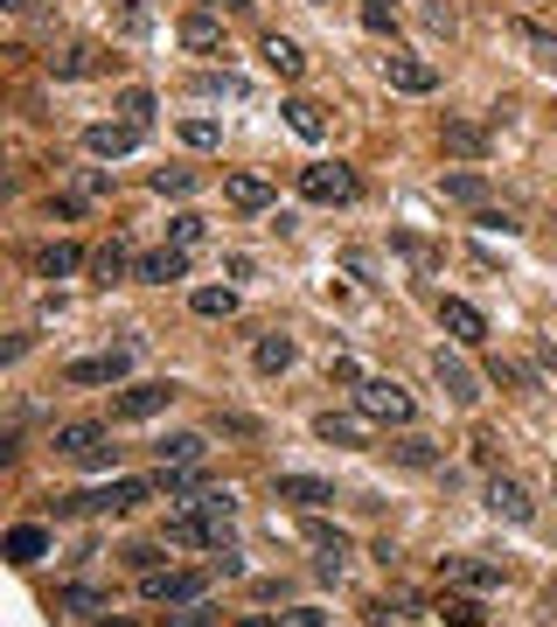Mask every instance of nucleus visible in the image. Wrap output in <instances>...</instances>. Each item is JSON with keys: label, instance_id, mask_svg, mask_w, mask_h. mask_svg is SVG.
Returning <instances> with one entry per match:
<instances>
[{"label": "nucleus", "instance_id": "42", "mask_svg": "<svg viewBox=\"0 0 557 627\" xmlns=\"http://www.w3.org/2000/svg\"><path fill=\"white\" fill-rule=\"evenodd\" d=\"M356 14L370 35H397V0H356Z\"/></svg>", "mask_w": 557, "mask_h": 627}, {"label": "nucleus", "instance_id": "27", "mask_svg": "<svg viewBox=\"0 0 557 627\" xmlns=\"http://www.w3.org/2000/svg\"><path fill=\"white\" fill-rule=\"evenodd\" d=\"M98 70H105V56L91 49V43H70L63 56H49V78H56V84H77V78H98Z\"/></svg>", "mask_w": 557, "mask_h": 627}, {"label": "nucleus", "instance_id": "55", "mask_svg": "<svg viewBox=\"0 0 557 627\" xmlns=\"http://www.w3.org/2000/svg\"><path fill=\"white\" fill-rule=\"evenodd\" d=\"M49 217H63V223L84 217V196H49Z\"/></svg>", "mask_w": 557, "mask_h": 627}, {"label": "nucleus", "instance_id": "36", "mask_svg": "<svg viewBox=\"0 0 557 627\" xmlns=\"http://www.w3.org/2000/svg\"><path fill=\"white\" fill-rule=\"evenodd\" d=\"M188 307H196L202 321H230V314H237V287H196V293H188Z\"/></svg>", "mask_w": 557, "mask_h": 627}, {"label": "nucleus", "instance_id": "20", "mask_svg": "<svg viewBox=\"0 0 557 627\" xmlns=\"http://www.w3.org/2000/svg\"><path fill=\"white\" fill-rule=\"evenodd\" d=\"M175 35H182V49L209 56V49H223V14H209V8H188L182 22H175Z\"/></svg>", "mask_w": 557, "mask_h": 627}, {"label": "nucleus", "instance_id": "47", "mask_svg": "<svg viewBox=\"0 0 557 627\" xmlns=\"http://www.w3.org/2000/svg\"><path fill=\"white\" fill-rule=\"evenodd\" d=\"M217 432H230V440H252L258 418H252V411H217Z\"/></svg>", "mask_w": 557, "mask_h": 627}, {"label": "nucleus", "instance_id": "28", "mask_svg": "<svg viewBox=\"0 0 557 627\" xmlns=\"http://www.w3.org/2000/svg\"><path fill=\"white\" fill-rule=\"evenodd\" d=\"M439 147L460 154V161H488V132L474 119H446V126H439Z\"/></svg>", "mask_w": 557, "mask_h": 627}, {"label": "nucleus", "instance_id": "37", "mask_svg": "<svg viewBox=\"0 0 557 627\" xmlns=\"http://www.w3.org/2000/svg\"><path fill=\"white\" fill-rule=\"evenodd\" d=\"M418 614V600L411 593H391V600H370L362 606V627H391V620H411Z\"/></svg>", "mask_w": 557, "mask_h": 627}, {"label": "nucleus", "instance_id": "51", "mask_svg": "<svg viewBox=\"0 0 557 627\" xmlns=\"http://www.w3.org/2000/svg\"><path fill=\"white\" fill-rule=\"evenodd\" d=\"M279 627H328V614H321V606H286Z\"/></svg>", "mask_w": 557, "mask_h": 627}, {"label": "nucleus", "instance_id": "10", "mask_svg": "<svg viewBox=\"0 0 557 627\" xmlns=\"http://www.w3.org/2000/svg\"><path fill=\"white\" fill-rule=\"evenodd\" d=\"M140 140H147V126H132V119H98V126H84V154H98V161H119V154H132Z\"/></svg>", "mask_w": 557, "mask_h": 627}, {"label": "nucleus", "instance_id": "52", "mask_svg": "<svg viewBox=\"0 0 557 627\" xmlns=\"http://www.w3.org/2000/svg\"><path fill=\"white\" fill-rule=\"evenodd\" d=\"M328 376H335V384H349V391H356V384H362V376H370V370H362L356 356H335V363H328Z\"/></svg>", "mask_w": 557, "mask_h": 627}, {"label": "nucleus", "instance_id": "45", "mask_svg": "<svg viewBox=\"0 0 557 627\" xmlns=\"http://www.w3.org/2000/svg\"><path fill=\"white\" fill-rule=\"evenodd\" d=\"M488 376H495V384H515V391H536V370L509 363V356H495V363H488Z\"/></svg>", "mask_w": 557, "mask_h": 627}, {"label": "nucleus", "instance_id": "49", "mask_svg": "<svg viewBox=\"0 0 557 627\" xmlns=\"http://www.w3.org/2000/svg\"><path fill=\"white\" fill-rule=\"evenodd\" d=\"M341 265H349V272L362 279V287H376V258L362 252V244H349V252H341Z\"/></svg>", "mask_w": 557, "mask_h": 627}, {"label": "nucleus", "instance_id": "4", "mask_svg": "<svg viewBox=\"0 0 557 627\" xmlns=\"http://www.w3.org/2000/svg\"><path fill=\"white\" fill-rule=\"evenodd\" d=\"M209 565L202 572H175V565H161V572H140V600L147 606H196V600H209Z\"/></svg>", "mask_w": 557, "mask_h": 627}, {"label": "nucleus", "instance_id": "11", "mask_svg": "<svg viewBox=\"0 0 557 627\" xmlns=\"http://www.w3.org/2000/svg\"><path fill=\"white\" fill-rule=\"evenodd\" d=\"M161 537H167V544H182V550H223V530L209 523V516H202L196 502H188V509H175V516H167V530H161Z\"/></svg>", "mask_w": 557, "mask_h": 627}, {"label": "nucleus", "instance_id": "54", "mask_svg": "<svg viewBox=\"0 0 557 627\" xmlns=\"http://www.w3.org/2000/svg\"><path fill=\"white\" fill-rule=\"evenodd\" d=\"M209 572H217V579H237L244 558H237V550H217V558H209Z\"/></svg>", "mask_w": 557, "mask_h": 627}, {"label": "nucleus", "instance_id": "56", "mask_svg": "<svg viewBox=\"0 0 557 627\" xmlns=\"http://www.w3.org/2000/svg\"><path fill=\"white\" fill-rule=\"evenodd\" d=\"M77 182H84V196H105V188H112V175H105V167H84Z\"/></svg>", "mask_w": 557, "mask_h": 627}, {"label": "nucleus", "instance_id": "39", "mask_svg": "<svg viewBox=\"0 0 557 627\" xmlns=\"http://www.w3.org/2000/svg\"><path fill=\"white\" fill-rule=\"evenodd\" d=\"M182 147H196V154H209V147H223V119H209V112H196V119H182Z\"/></svg>", "mask_w": 557, "mask_h": 627}, {"label": "nucleus", "instance_id": "17", "mask_svg": "<svg viewBox=\"0 0 557 627\" xmlns=\"http://www.w3.org/2000/svg\"><path fill=\"white\" fill-rule=\"evenodd\" d=\"M293 363H300V341H293V335L265 328V335L252 341V370H258V376H286Z\"/></svg>", "mask_w": 557, "mask_h": 627}, {"label": "nucleus", "instance_id": "24", "mask_svg": "<svg viewBox=\"0 0 557 627\" xmlns=\"http://www.w3.org/2000/svg\"><path fill=\"white\" fill-rule=\"evenodd\" d=\"M43 558H49V523H14L8 530V565L28 572V565H43Z\"/></svg>", "mask_w": 557, "mask_h": 627}, {"label": "nucleus", "instance_id": "33", "mask_svg": "<svg viewBox=\"0 0 557 627\" xmlns=\"http://www.w3.org/2000/svg\"><path fill=\"white\" fill-rule=\"evenodd\" d=\"M112 35H119V43H147V35H153V8H147V0H119Z\"/></svg>", "mask_w": 557, "mask_h": 627}, {"label": "nucleus", "instance_id": "6", "mask_svg": "<svg viewBox=\"0 0 557 627\" xmlns=\"http://www.w3.org/2000/svg\"><path fill=\"white\" fill-rule=\"evenodd\" d=\"M132 356H140V341H119V349H105V356H77V363H63V384H70V391L119 384V376L132 370Z\"/></svg>", "mask_w": 557, "mask_h": 627}, {"label": "nucleus", "instance_id": "60", "mask_svg": "<svg viewBox=\"0 0 557 627\" xmlns=\"http://www.w3.org/2000/svg\"><path fill=\"white\" fill-rule=\"evenodd\" d=\"M237 627H279V620H265V614H244V620H237Z\"/></svg>", "mask_w": 557, "mask_h": 627}, {"label": "nucleus", "instance_id": "5", "mask_svg": "<svg viewBox=\"0 0 557 627\" xmlns=\"http://www.w3.org/2000/svg\"><path fill=\"white\" fill-rule=\"evenodd\" d=\"M300 196L341 209V202L362 196V175H356V167H341V161H314V167H300Z\"/></svg>", "mask_w": 557, "mask_h": 627}, {"label": "nucleus", "instance_id": "62", "mask_svg": "<svg viewBox=\"0 0 557 627\" xmlns=\"http://www.w3.org/2000/svg\"><path fill=\"white\" fill-rule=\"evenodd\" d=\"M314 8H328V0H314Z\"/></svg>", "mask_w": 557, "mask_h": 627}, {"label": "nucleus", "instance_id": "9", "mask_svg": "<svg viewBox=\"0 0 557 627\" xmlns=\"http://www.w3.org/2000/svg\"><path fill=\"white\" fill-rule=\"evenodd\" d=\"M175 397H182L175 384H126L119 397H112V418H119V426H140V418H161Z\"/></svg>", "mask_w": 557, "mask_h": 627}, {"label": "nucleus", "instance_id": "50", "mask_svg": "<svg viewBox=\"0 0 557 627\" xmlns=\"http://www.w3.org/2000/svg\"><path fill=\"white\" fill-rule=\"evenodd\" d=\"M474 461H481V467H495V461H502V440H495L488 426H474Z\"/></svg>", "mask_w": 557, "mask_h": 627}, {"label": "nucleus", "instance_id": "34", "mask_svg": "<svg viewBox=\"0 0 557 627\" xmlns=\"http://www.w3.org/2000/svg\"><path fill=\"white\" fill-rule=\"evenodd\" d=\"M28 265H35L43 279H70L77 265H84V252H77V244H43V252H35Z\"/></svg>", "mask_w": 557, "mask_h": 627}, {"label": "nucleus", "instance_id": "7", "mask_svg": "<svg viewBox=\"0 0 557 627\" xmlns=\"http://www.w3.org/2000/svg\"><path fill=\"white\" fill-rule=\"evenodd\" d=\"M383 84L405 91V98H432V91H439V63H426V56H411V49H391V56H383Z\"/></svg>", "mask_w": 557, "mask_h": 627}, {"label": "nucleus", "instance_id": "8", "mask_svg": "<svg viewBox=\"0 0 557 627\" xmlns=\"http://www.w3.org/2000/svg\"><path fill=\"white\" fill-rule=\"evenodd\" d=\"M439 328H446L460 349H488V314L460 293H439Z\"/></svg>", "mask_w": 557, "mask_h": 627}, {"label": "nucleus", "instance_id": "61", "mask_svg": "<svg viewBox=\"0 0 557 627\" xmlns=\"http://www.w3.org/2000/svg\"><path fill=\"white\" fill-rule=\"evenodd\" d=\"M550 606H557V585H550Z\"/></svg>", "mask_w": 557, "mask_h": 627}, {"label": "nucleus", "instance_id": "19", "mask_svg": "<svg viewBox=\"0 0 557 627\" xmlns=\"http://www.w3.org/2000/svg\"><path fill=\"white\" fill-rule=\"evenodd\" d=\"M56 614L98 620V614H112V593H105V585H91V579H70V585H56Z\"/></svg>", "mask_w": 557, "mask_h": 627}, {"label": "nucleus", "instance_id": "12", "mask_svg": "<svg viewBox=\"0 0 557 627\" xmlns=\"http://www.w3.org/2000/svg\"><path fill=\"white\" fill-rule=\"evenodd\" d=\"M488 509H495L502 523H515V530L536 523V502H530V488L515 481V474H495V481H488Z\"/></svg>", "mask_w": 557, "mask_h": 627}, {"label": "nucleus", "instance_id": "25", "mask_svg": "<svg viewBox=\"0 0 557 627\" xmlns=\"http://www.w3.org/2000/svg\"><path fill=\"white\" fill-rule=\"evenodd\" d=\"M223 202L244 209V217H258V209H272V182L265 175H223Z\"/></svg>", "mask_w": 557, "mask_h": 627}, {"label": "nucleus", "instance_id": "13", "mask_svg": "<svg viewBox=\"0 0 557 627\" xmlns=\"http://www.w3.org/2000/svg\"><path fill=\"white\" fill-rule=\"evenodd\" d=\"M432 376H439V391H446L453 405H481V376L460 363L453 349H432Z\"/></svg>", "mask_w": 557, "mask_h": 627}, {"label": "nucleus", "instance_id": "46", "mask_svg": "<svg viewBox=\"0 0 557 627\" xmlns=\"http://www.w3.org/2000/svg\"><path fill=\"white\" fill-rule=\"evenodd\" d=\"M391 244L418 265V272H432V265H439V258H432V244H426V237H411V231H391Z\"/></svg>", "mask_w": 557, "mask_h": 627}, {"label": "nucleus", "instance_id": "3", "mask_svg": "<svg viewBox=\"0 0 557 627\" xmlns=\"http://www.w3.org/2000/svg\"><path fill=\"white\" fill-rule=\"evenodd\" d=\"M356 411L370 418V426H411V418H418L411 391L391 384V376H362V384H356Z\"/></svg>", "mask_w": 557, "mask_h": 627}, {"label": "nucleus", "instance_id": "53", "mask_svg": "<svg viewBox=\"0 0 557 627\" xmlns=\"http://www.w3.org/2000/svg\"><path fill=\"white\" fill-rule=\"evenodd\" d=\"M126 565H132V572H161V544H132Z\"/></svg>", "mask_w": 557, "mask_h": 627}, {"label": "nucleus", "instance_id": "31", "mask_svg": "<svg viewBox=\"0 0 557 627\" xmlns=\"http://www.w3.org/2000/svg\"><path fill=\"white\" fill-rule=\"evenodd\" d=\"M202 453H209L202 432H167V440L153 446V461H161V467H202Z\"/></svg>", "mask_w": 557, "mask_h": 627}, {"label": "nucleus", "instance_id": "35", "mask_svg": "<svg viewBox=\"0 0 557 627\" xmlns=\"http://www.w3.org/2000/svg\"><path fill=\"white\" fill-rule=\"evenodd\" d=\"M439 620H446V627H488V606L474 593H446V600H439Z\"/></svg>", "mask_w": 557, "mask_h": 627}, {"label": "nucleus", "instance_id": "18", "mask_svg": "<svg viewBox=\"0 0 557 627\" xmlns=\"http://www.w3.org/2000/svg\"><path fill=\"white\" fill-rule=\"evenodd\" d=\"M314 440H328V446H370V418H362V411H314Z\"/></svg>", "mask_w": 557, "mask_h": 627}, {"label": "nucleus", "instance_id": "30", "mask_svg": "<svg viewBox=\"0 0 557 627\" xmlns=\"http://www.w3.org/2000/svg\"><path fill=\"white\" fill-rule=\"evenodd\" d=\"M279 112H286V126H293L306 147H321V140H328V112H321L314 98H286Z\"/></svg>", "mask_w": 557, "mask_h": 627}, {"label": "nucleus", "instance_id": "58", "mask_svg": "<svg viewBox=\"0 0 557 627\" xmlns=\"http://www.w3.org/2000/svg\"><path fill=\"white\" fill-rule=\"evenodd\" d=\"M0 8H14V14H35V8H43V0H0Z\"/></svg>", "mask_w": 557, "mask_h": 627}, {"label": "nucleus", "instance_id": "23", "mask_svg": "<svg viewBox=\"0 0 557 627\" xmlns=\"http://www.w3.org/2000/svg\"><path fill=\"white\" fill-rule=\"evenodd\" d=\"M439 196L460 209H488V175L481 167H453V175H439Z\"/></svg>", "mask_w": 557, "mask_h": 627}, {"label": "nucleus", "instance_id": "44", "mask_svg": "<svg viewBox=\"0 0 557 627\" xmlns=\"http://www.w3.org/2000/svg\"><path fill=\"white\" fill-rule=\"evenodd\" d=\"M202 231H209V223L196 217V209H182V217L167 223V244H182V252H196V244H202Z\"/></svg>", "mask_w": 557, "mask_h": 627}, {"label": "nucleus", "instance_id": "48", "mask_svg": "<svg viewBox=\"0 0 557 627\" xmlns=\"http://www.w3.org/2000/svg\"><path fill=\"white\" fill-rule=\"evenodd\" d=\"M175 627H223V614L209 600H196V606H182V614H175Z\"/></svg>", "mask_w": 557, "mask_h": 627}, {"label": "nucleus", "instance_id": "16", "mask_svg": "<svg viewBox=\"0 0 557 627\" xmlns=\"http://www.w3.org/2000/svg\"><path fill=\"white\" fill-rule=\"evenodd\" d=\"M439 579L460 585V593H495V585H502V565H488V558H439Z\"/></svg>", "mask_w": 557, "mask_h": 627}, {"label": "nucleus", "instance_id": "1", "mask_svg": "<svg viewBox=\"0 0 557 627\" xmlns=\"http://www.w3.org/2000/svg\"><path fill=\"white\" fill-rule=\"evenodd\" d=\"M161 496V481L153 474H112L105 488H77V496H56L49 516H126V509H140Z\"/></svg>", "mask_w": 557, "mask_h": 627}, {"label": "nucleus", "instance_id": "21", "mask_svg": "<svg viewBox=\"0 0 557 627\" xmlns=\"http://www.w3.org/2000/svg\"><path fill=\"white\" fill-rule=\"evenodd\" d=\"M132 279H140V287H167V279H188V252H182V244H161V252H147L140 265H132Z\"/></svg>", "mask_w": 557, "mask_h": 627}, {"label": "nucleus", "instance_id": "43", "mask_svg": "<svg viewBox=\"0 0 557 627\" xmlns=\"http://www.w3.org/2000/svg\"><path fill=\"white\" fill-rule=\"evenodd\" d=\"M188 91H196V98H244V78H230V70H202Z\"/></svg>", "mask_w": 557, "mask_h": 627}, {"label": "nucleus", "instance_id": "29", "mask_svg": "<svg viewBox=\"0 0 557 627\" xmlns=\"http://www.w3.org/2000/svg\"><path fill=\"white\" fill-rule=\"evenodd\" d=\"M132 237H112V244H98V252H91V272H98V287H112V279H132Z\"/></svg>", "mask_w": 557, "mask_h": 627}, {"label": "nucleus", "instance_id": "26", "mask_svg": "<svg viewBox=\"0 0 557 627\" xmlns=\"http://www.w3.org/2000/svg\"><path fill=\"white\" fill-rule=\"evenodd\" d=\"M383 453H391V461H397V467H411V474H432V467H439V446L426 440V432H411V426H405V432H397V440H391V446H383Z\"/></svg>", "mask_w": 557, "mask_h": 627}, {"label": "nucleus", "instance_id": "38", "mask_svg": "<svg viewBox=\"0 0 557 627\" xmlns=\"http://www.w3.org/2000/svg\"><path fill=\"white\" fill-rule=\"evenodd\" d=\"M112 112L132 119V126H153V91H147V84H126L119 98H112Z\"/></svg>", "mask_w": 557, "mask_h": 627}, {"label": "nucleus", "instance_id": "14", "mask_svg": "<svg viewBox=\"0 0 557 627\" xmlns=\"http://www.w3.org/2000/svg\"><path fill=\"white\" fill-rule=\"evenodd\" d=\"M306 544L321 550V558H314V572H321V579H341V565H349V537H341L335 523H321V509L306 516Z\"/></svg>", "mask_w": 557, "mask_h": 627}, {"label": "nucleus", "instance_id": "59", "mask_svg": "<svg viewBox=\"0 0 557 627\" xmlns=\"http://www.w3.org/2000/svg\"><path fill=\"white\" fill-rule=\"evenodd\" d=\"M91 627H132L126 614H98V620H91Z\"/></svg>", "mask_w": 557, "mask_h": 627}, {"label": "nucleus", "instance_id": "32", "mask_svg": "<svg viewBox=\"0 0 557 627\" xmlns=\"http://www.w3.org/2000/svg\"><path fill=\"white\" fill-rule=\"evenodd\" d=\"M509 35L530 49V63H536V70H557V35H550V28H536V22H509Z\"/></svg>", "mask_w": 557, "mask_h": 627}, {"label": "nucleus", "instance_id": "22", "mask_svg": "<svg viewBox=\"0 0 557 627\" xmlns=\"http://www.w3.org/2000/svg\"><path fill=\"white\" fill-rule=\"evenodd\" d=\"M265 70H272L279 84H300L306 78V49L293 43V35H265Z\"/></svg>", "mask_w": 557, "mask_h": 627}, {"label": "nucleus", "instance_id": "40", "mask_svg": "<svg viewBox=\"0 0 557 627\" xmlns=\"http://www.w3.org/2000/svg\"><path fill=\"white\" fill-rule=\"evenodd\" d=\"M202 175L196 167H153V196H196Z\"/></svg>", "mask_w": 557, "mask_h": 627}, {"label": "nucleus", "instance_id": "57", "mask_svg": "<svg viewBox=\"0 0 557 627\" xmlns=\"http://www.w3.org/2000/svg\"><path fill=\"white\" fill-rule=\"evenodd\" d=\"M196 8H209V14H244L252 0H196Z\"/></svg>", "mask_w": 557, "mask_h": 627}, {"label": "nucleus", "instance_id": "2", "mask_svg": "<svg viewBox=\"0 0 557 627\" xmlns=\"http://www.w3.org/2000/svg\"><path fill=\"white\" fill-rule=\"evenodd\" d=\"M49 446L63 453V461L91 467V474H112V461H119V446H112V432L98 426V418H70V426H56Z\"/></svg>", "mask_w": 557, "mask_h": 627}, {"label": "nucleus", "instance_id": "41", "mask_svg": "<svg viewBox=\"0 0 557 627\" xmlns=\"http://www.w3.org/2000/svg\"><path fill=\"white\" fill-rule=\"evenodd\" d=\"M196 509H202V516L230 537V523H237V496H230V488H209V496H196Z\"/></svg>", "mask_w": 557, "mask_h": 627}, {"label": "nucleus", "instance_id": "15", "mask_svg": "<svg viewBox=\"0 0 557 627\" xmlns=\"http://www.w3.org/2000/svg\"><path fill=\"white\" fill-rule=\"evenodd\" d=\"M272 496L314 516V509H328V502H335V481H321V474H279V481H272Z\"/></svg>", "mask_w": 557, "mask_h": 627}]
</instances>
